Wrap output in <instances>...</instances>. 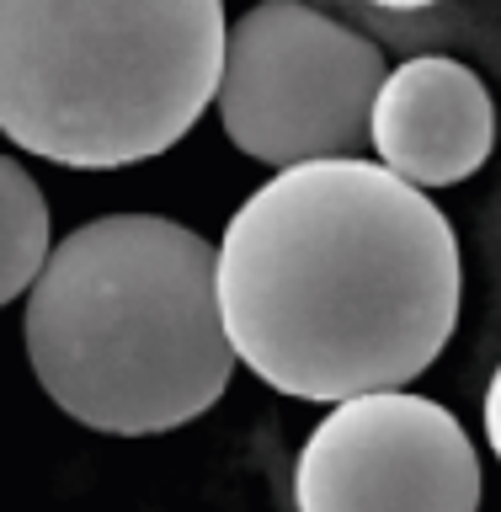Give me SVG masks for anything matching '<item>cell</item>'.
I'll return each mask as SVG.
<instances>
[{
  "label": "cell",
  "instance_id": "ba28073f",
  "mask_svg": "<svg viewBox=\"0 0 501 512\" xmlns=\"http://www.w3.org/2000/svg\"><path fill=\"white\" fill-rule=\"evenodd\" d=\"M486 443H491V454L501 459V363H496V374L486 384Z\"/></svg>",
  "mask_w": 501,
  "mask_h": 512
},
{
  "label": "cell",
  "instance_id": "7a4b0ae2",
  "mask_svg": "<svg viewBox=\"0 0 501 512\" xmlns=\"http://www.w3.org/2000/svg\"><path fill=\"white\" fill-rule=\"evenodd\" d=\"M43 395L107 438L198 422L235 352L214 299V246L166 214H107L48 251L22 315Z\"/></svg>",
  "mask_w": 501,
  "mask_h": 512
},
{
  "label": "cell",
  "instance_id": "8992f818",
  "mask_svg": "<svg viewBox=\"0 0 501 512\" xmlns=\"http://www.w3.org/2000/svg\"><path fill=\"white\" fill-rule=\"evenodd\" d=\"M368 144L379 166L416 192L454 187L491 160L496 102L470 64L448 54L406 59L384 75L368 112Z\"/></svg>",
  "mask_w": 501,
  "mask_h": 512
},
{
  "label": "cell",
  "instance_id": "3957f363",
  "mask_svg": "<svg viewBox=\"0 0 501 512\" xmlns=\"http://www.w3.org/2000/svg\"><path fill=\"white\" fill-rule=\"evenodd\" d=\"M224 0H0V134L75 171L166 155L219 96Z\"/></svg>",
  "mask_w": 501,
  "mask_h": 512
},
{
  "label": "cell",
  "instance_id": "6da1fadb",
  "mask_svg": "<svg viewBox=\"0 0 501 512\" xmlns=\"http://www.w3.org/2000/svg\"><path fill=\"white\" fill-rule=\"evenodd\" d=\"M224 342L262 384L342 406L422 379L464 304L448 214L379 160H310L262 182L214 246Z\"/></svg>",
  "mask_w": 501,
  "mask_h": 512
},
{
  "label": "cell",
  "instance_id": "52a82bcc",
  "mask_svg": "<svg viewBox=\"0 0 501 512\" xmlns=\"http://www.w3.org/2000/svg\"><path fill=\"white\" fill-rule=\"evenodd\" d=\"M54 251L48 240V198L27 166L0 155V304L27 299L38 272Z\"/></svg>",
  "mask_w": 501,
  "mask_h": 512
},
{
  "label": "cell",
  "instance_id": "9c48e42d",
  "mask_svg": "<svg viewBox=\"0 0 501 512\" xmlns=\"http://www.w3.org/2000/svg\"><path fill=\"white\" fill-rule=\"evenodd\" d=\"M368 6H384V11H422V6H438V0H368Z\"/></svg>",
  "mask_w": 501,
  "mask_h": 512
},
{
  "label": "cell",
  "instance_id": "277c9868",
  "mask_svg": "<svg viewBox=\"0 0 501 512\" xmlns=\"http://www.w3.org/2000/svg\"><path fill=\"white\" fill-rule=\"evenodd\" d=\"M379 43L299 0H262L224 32L219 123L262 166L347 160L368 144V112L384 86Z\"/></svg>",
  "mask_w": 501,
  "mask_h": 512
},
{
  "label": "cell",
  "instance_id": "5b68a950",
  "mask_svg": "<svg viewBox=\"0 0 501 512\" xmlns=\"http://www.w3.org/2000/svg\"><path fill=\"white\" fill-rule=\"evenodd\" d=\"M299 512H480V454L448 406L411 390L326 411L294 464Z\"/></svg>",
  "mask_w": 501,
  "mask_h": 512
}]
</instances>
